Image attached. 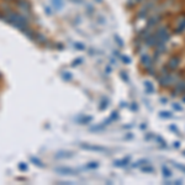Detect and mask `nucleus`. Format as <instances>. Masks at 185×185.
Returning <instances> with one entry per match:
<instances>
[{
    "mask_svg": "<svg viewBox=\"0 0 185 185\" xmlns=\"http://www.w3.org/2000/svg\"><path fill=\"white\" fill-rule=\"evenodd\" d=\"M179 63H180V58H179V56H173V57H170V59H169V62H168L167 68L169 70H175V69H178Z\"/></svg>",
    "mask_w": 185,
    "mask_h": 185,
    "instance_id": "obj_1",
    "label": "nucleus"
},
{
    "mask_svg": "<svg viewBox=\"0 0 185 185\" xmlns=\"http://www.w3.org/2000/svg\"><path fill=\"white\" fill-rule=\"evenodd\" d=\"M163 16H161V15H154V16H150V19H148L147 21V27L151 29L153 26H156V25H158L159 22L162 21Z\"/></svg>",
    "mask_w": 185,
    "mask_h": 185,
    "instance_id": "obj_2",
    "label": "nucleus"
},
{
    "mask_svg": "<svg viewBox=\"0 0 185 185\" xmlns=\"http://www.w3.org/2000/svg\"><path fill=\"white\" fill-rule=\"evenodd\" d=\"M81 148L84 150H89V151H96V152H107V150L105 147H100V146H86L85 143H81L80 145Z\"/></svg>",
    "mask_w": 185,
    "mask_h": 185,
    "instance_id": "obj_3",
    "label": "nucleus"
},
{
    "mask_svg": "<svg viewBox=\"0 0 185 185\" xmlns=\"http://www.w3.org/2000/svg\"><path fill=\"white\" fill-rule=\"evenodd\" d=\"M141 63L145 64L146 68H147L148 65H151V64H152L151 56H150V54H142V56H141Z\"/></svg>",
    "mask_w": 185,
    "mask_h": 185,
    "instance_id": "obj_4",
    "label": "nucleus"
},
{
    "mask_svg": "<svg viewBox=\"0 0 185 185\" xmlns=\"http://www.w3.org/2000/svg\"><path fill=\"white\" fill-rule=\"evenodd\" d=\"M130 157H126V158H123V159H120V161H115L114 162V166L115 167H125L127 166L128 163H130Z\"/></svg>",
    "mask_w": 185,
    "mask_h": 185,
    "instance_id": "obj_5",
    "label": "nucleus"
},
{
    "mask_svg": "<svg viewBox=\"0 0 185 185\" xmlns=\"http://www.w3.org/2000/svg\"><path fill=\"white\" fill-rule=\"evenodd\" d=\"M57 172H59L62 174H69V175H74V174H77V170H74V169H69V168L57 169Z\"/></svg>",
    "mask_w": 185,
    "mask_h": 185,
    "instance_id": "obj_6",
    "label": "nucleus"
},
{
    "mask_svg": "<svg viewBox=\"0 0 185 185\" xmlns=\"http://www.w3.org/2000/svg\"><path fill=\"white\" fill-rule=\"evenodd\" d=\"M72 154H73V153H70V152H65V151H62V152H58V153H57V156H56V158H58V159H62V158H70V157H72Z\"/></svg>",
    "mask_w": 185,
    "mask_h": 185,
    "instance_id": "obj_7",
    "label": "nucleus"
},
{
    "mask_svg": "<svg viewBox=\"0 0 185 185\" xmlns=\"http://www.w3.org/2000/svg\"><path fill=\"white\" fill-rule=\"evenodd\" d=\"M184 89H185V80L183 81H179V83H177V86H175V91L178 92H184Z\"/></svg>",
    "mask_w": 185,
    "mask_h": 185,
    "instance_id": "obj_8",
    "label": "nucleus"
},
{
    "mask_svg": "<svg viewBox=\"0 0 185 185\" xmlns=\"http://www.w3.org/2000/svg\"><path fill=\"white\" fill-rule=\"evenodd\" d=\"M185 30V19H183L180 22H179V26L175 29V33H182Z\"/></svg>",
    "mask_w": 185,
    "mask_h": 185,
    "instance_id": "obj_9",
    "label": "nucleus"
},
{
    "mask_svg": "<svg viewBox=\"0 0 185 185\" xmlns=\"http://www.w3.org/2000/svg\"><path fill=\"white\" fill-rule=\"evenodd\" d=\"M145 85H146V90L147 92H150V94H152V92H154V88L151 81H145Z\"/></svg>",
    "mask_w": 185,
    "mask_h": 185,
    "instance_id": "obj_10",
    "label": "nucleus"
},
{
    "mask_svg": "<svg viewBox=\"0 0 185 185\" xmlns=\"http://www.w3.org/2000/svg\"><path fill=\"white\" fill-rule=\"evenodd\" d=\"M162 172H163V175L166 177V178H170V177H172V172L169 170V169H168L166 166H163V168H162Z\"/></svg>",
    "mask_w": 185,
    "mask_h": 185,
    "instance_id": "obj_11",
    "label": "nucleus"
},
{
    "mask_svg": "<svg viewBox=\"0 0 185 185\" xmlns=\"http://www.w3.org/2000/svg\"><path fill=\"white\" fill-rule=\"evenodd\" d=\"M145 164H150V162L147 159H140V161H137L133 164V167H141V166H145Z\"/></svg>",
    "mask_w": 185,
    "mask_h": 185,
    "instance_id": "obj_12",
    "label": "nucleus"
},
{
    "mask_svg": "<svg viewBox=\"0 0 185 185\" xmlns=\"http://www.w3.org/2000/svg\"><path fill=\"white\" fill-rule=\"evenodd\" d=\"M31 162L35 163V166H37V167H41V168H43V167H45V164H43L42 162H41V161H38L37 158H35V157L31 158Z\"/></svg>",
    "mask_w": 185,
    "mask_h": 185,
    "instance_id": "obj_13",
    "label": "nucleus"
},
{
    "mask_svg": "<svg viewBox=\"0 0 185 185\" xmlns=\"http://www.w3.org/2000/svg\"><path fill=\"white\" fill-rule=\"evenodd\" d=\"M159 115H161V117H164V119H169V117H172V112H169V111H162Z\"/></svg>",
    "mask_w": 185,
    "mask_h": 185,
    "instance_id": "obj_14",
    "label": "nucleus"
},
{
    "mask_svg": "<svg viewBox=\"0 0 185 185\" xmlns=\"http://www.w3.org/2000/svg\"><path fill=\"white\" fill-rule=\"evenodd\" d=\"M97 167H99V163L97 162H90V163H88V166H86V168H89V169H95Z\"/></svg>",
    "mask_w": 185,
    "mask_h": 185,
    "instance_id": "obj_15",
    "label": "nucleus"
},
{
    "mask_svg": "<svg viewBox=\"0 0 185 185\" xmlns=\"http://www.w3.org/2000/svg\"><path fill=\"white\" fill-rule=\"evenodd\" d=\"M141 170H142V172H145V173H153V172H154V169H153L152 167H148V164H147V167H143Z\"/></svg>",
    "mask_w": 185,
    "mask_h": 185,
    "instance_id": "obj_16",
    "label": "nucleus"
},
{
    "mask_svg": "<svg viewBox=\"0 0 185 185\" xmlns=\"http://www.w3.org/2000/svg\"><path fill=\"white\" fill-rule=\"evenodd\" d=\"M174 167H177L179 170H182V172L185 173V166H183V164H180V163H175V164H174Z\"/></svg>",
    "mask_w": 185,
    "mask_h": 185,
    "instance_id": "obj_17",
    "label": "nucleus"
},
{
    "mask_svg": "<svg viewBox=\"0 0 185 185\" xmlns=\"http://www.w3.org/2000/svg\"><path fill=\"white\" fill-rule=\"evenodd\" d=\"M157 141L161 143V146H162V147H166V141H164L161 136H158V137H157Z\"/></svg>",
    "mask_w": 185,
    "mask_h": 185,
    "instance_id": "obj_18",
    "label": "nucleus"
},
{
    "mask_svg": "<svg viewBox=\"0 0 185 185\" xmlns=\"http://www.w3.org/2000/svg\"><path fill=\"white\" fill-rule=\"evenodd\" d=\"M91 121V116H86V117H84V119H81V123H86V122H90Z\"/></svg>",
    "mask_w": 185,
    "mask_h": 185,
    "instance_id": "obj_19",
    "label": "nucleus"
},
{
    "mask_svg": "<svg viewBox=\"0 0 185 185\" xmlns=\"http://www.w3.org/2000/svg\"><path fill=\"white\" fill-rule=\"evenodd\" d=\"M173 107H174L175 110H178V111H183V107L179 105V104H177V102H175V104H173Z\"/></svg>",
    "mask_w": 185,
    "mask_h": 185,
    "instance_id": "obj_20",
    "label": "nucleus"
},
{
    "mask_svg": "<svg viewBox=\"0 0 185 185\" xmlns=\"http://www.w3.org/2000/svg\"><path fill=\"white\" fill-rule=\"evenodd\" d=\"M169 130H170V131H174V132H178V128H177L175 125H170V126H169Z\"/></svg>",
    "mask_w": 185,
    "mask_h": 185,
    "instance_id": "obj_21",
    "label": "nucleus"
},
{
    "mask_svg": "<svg viewBox=\"0 0 185 185\" xmlns=\"http://www.w3.org/2000/svg\"><path fill=\"white\" fill-rule=\"evenodd\" d=\"M106 105H107V101H102V104H101V106H100V110H105Z\"/></svg>",
    "mask_w": 185,
    "mask_h": 185,
    "instance_id": "obj_22",
    "label": "nucleus"
},
{
    "mask_svg": "<svg viewBox=\"0 0 185 185\" xmlns=\"http://www.w3.org/2000/svg\"><path fill=\"white\" fill-rule=\"evenodd\" d=\"M121 78L125 80V81H128V79H127V77H126V73H125V72H122V73H121Z\"/></svg>",
    "mask_w": 185,
    "mask_h": 185,
    "instance_id": "obj_23",
    "label": "nucleus"
},
{
    "mask_svg": "<svg viewBox=\"0 0 185 185\" xmlns=\"http://www.w3.org/2000/svg\"><path fill=\"white\" fill-rule=\"evenodd\" d=\"M81 63V59H75L73 62V67H77V64H80Z\"/></svg>",
    "mask_w": 185,
    "mask_h": 185,
    "instance_id": "obj_24",
    "label": "nucleus"
},
{
    "mask_svg": "<svg viewBox=\"0 0 185 185\" xmlns=\"http://www.w3.org/2000/svg\"><path fill=\"white\" fill-rule=\"evenodd\" d=\"M63 74L65 75V77H64L65 79H70V78H72V74H70V73H63Z\"/></svg>",
    "mask_w": 185,
    "mask_h": 185,
    "instance_id": "obj_25",
    "label": "nucleus"
},
{
    "mask_svg": "<svg viewBox=\"0 0 185 185\" xmlns=\"http://www.w3.org/2000/svg\"><path fill=\"white\" fill-rule=\"evenodd\" d=\"M122 61L125 62V63H130V62H131V59H130V58H126V57H122Z\"/></svg>",
    "mask_w": 185,
    "mask_h": 185,
    "instance_id": "obj_26",
    "label": "nucleus"
},
{
    "mask_svg": "<svg viewBox=\"0 0 185 185\" xmlns=\"http://www.w3.org/2000/svg\"><path fill=\"white\" fill-rule=\"evenodd\" d=\"M19 168H21V169H26V166H25V163H21V164H19Z\"/></svg>",
    "mask_w": 185,
    "mask_h": 185,
    "instance_id": "obj_27",
    "label": "nucleus"
},
{
    "mask_svg": "<svg viewBox=\"0 0 185 185\" xmlns=\"http://www.w3.org/2000/svg\"><path fill=\"white\" fill-rule=\"evenodd\" d=\"M152 138V133H147V136H146V140H151Z\"/></svg>",
    "mask_w": 185,
    "mask_h": 185,
    "instance_id": "obj_28",
    "label": "nucleus"
},
{
    "mask_svg": "<svg viewBox=\"0 0 185 185\" xmlns=\"http://www.w3.org/2000/svg\"><path fill=\"white\" fill-rule=\"evenodd\" d=\"M174 147L179 148V147H180V143H179V142H174Z\"/></svg>",
    "mask_w": 185,
    "mask_h": 185,
    "instance_id": "obj_29",
    "label": "nucleus"
},
{
    "mask_svg": "<svg viewBox=\"0 0 185 185\" xmlns=\"http://www.w3.org/2000/svg\"><path fill=\"white\" fill-rule=\"evenodd\" d=\"M183 100H184V102H185V96H184V99H183Z\"/></svg>",
    "mask_w": 185,
    "mask_h": 185,
    "instance_id": "obj_30",
    "label": "nucleus"
},
{
    "mask_svg": "<svg viewBox=\"0 0 185 185\" xmlns=\"http://www.w3.org/2000/svg\"><path fill=\"white\" fill-rule=\"evenodd\" d=\"M184 156H185V151H184Z\"/></svg>",
    "mask_w": 185,
    "mask_h": 185,
    "instance_id": "obj_31",
    "label": "nucleus"
}]
</instances>
